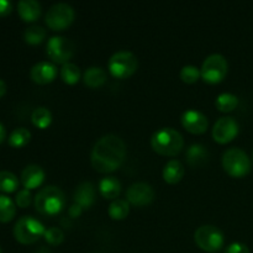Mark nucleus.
<instances>
[{
  "instance_id": "f257e3e1",
  "label": "nucleus",
  "mask_w": 253,
  "mask_h": 253,
  "mask_svg": "<svg viewBox=\"0 0 253 253\" xmlns=\"http://www.w3.org/2000/svg\"><path fill=\"white\" fill-rule=\"evenodd\" d=\"M126 146L119 136L109 133L99 138L90 153L91 166L100 173H111L123 165Z\"/></svg>"
},
{
  "instance_id": "f03ea898",
  "label": "nucleus",
  "mask_w": 253,
  "mask_h": 253,
  "mask_svg": "<svg viewBox=\"0 0 253 253\" xmlns=\"http://www.w3.org/2000/svg\"><path fill=\"white\" fill-rule=\"evenodd\" d=\"M66 205V195L63 190L56 185L42 188L35 197V208L43 216H54L63 210Z\"/></svg>"
},
{
  "instance_id": "7ed1b4c3",
  "label": "nucleus",
  "mask_w": 253,
  "mask_h": 253,
  "mask_svg": "<svg viewBox=\"0 0 253 253\" xmlns=\"http://www.w3.org/2000/svg\"><path fill=\"white\" fill-rule=\"evenodd\" d=\"M151 146L158 155L173 157L182 151L184 146V138L174 128L162 127L152 135Z\"/></svg>"
},
{
  "instance_id": "20e7f679",
  "label": "nucleus",
  "mask_w": 253,
  "mask_h": 253,
  "mask_svg": "<svg viewBox=\"0 0 253 253\" xmlns=\"http://www.w3.org/2000/svg\"><path fill=\"white\" fill-rule=\"evenodd\" d=\"M44 232H46V229H44L43 224L29 215L20 217L12 230V234H14L16 241L22 245L35 244L42 236H44Z\"/></svg>"
},
{
  "instance_id": "39448f33",
  "label": "nucleus",
  "mask_w": 253,
  "mask_h": 253,
  "mask_svg": "<svg viewBox=\"0 0 253 253\" xmlns=\"http://www.w3.org/2000/svg\"><path fill=\"white\" fill-rule=\"evenodd\" d=\"M222 168L231 177L242 178L251 172V160L241 148H229L222 155Z\"/></svg>"
},
{
  "instance_id": "423d86ee",
  "label": "nucleus",
  "mask_w": 253,
  "mask_h": 253,
  "mask_svg": "<svg viewBox=\"0 0 253 253\" xmlns=\"http://www.w3.org/2000/svg\"><path fill=\"white\" fill-rule=\"evenodd\" d=\"M137 57L130 51H118L110 57L108 63L109 72L118 79H126L137 71Z\"/></svg>"
},
{
  "instance_id": "0eeeda50",
  "label": "nucleus",
  "mask_w": 253,
  "mask_h": 253,
  "mask_svg": "<svg viewBox=\"0 0 253 253\" xmlns=\"http://www.w3.org/2000/svg\"><path fill=\"white\" fill-rule=\"evenodd\" d=\"M194 241L203 251L215 253L222 249L225 244V237L219 227L214 225H203L198 227L195 231Z\"/></svg>"
},
{
  "instance_id": "6e6552de",
  "label": "nucleus",
  "mask_w": 253,
  "mask_h": 253,
  "mask_svg": "<svg viewBox=\"0 0 253 253\" xmlns=\"http://www.w3.org/2000/svg\"><path fill=\"white\" fill-rule=\"evenodd\" d=\"M227 69H229L227 59L222 54L212 53L204 59L200 73H202V78L207 83L216 84L225 78Z\"/></svg>"
},
{
  "instance_id": "1a4fd4ad",
  "label": "nucleus",
  "mask_w": 253,
  "mask_h": 253,
  "mask_svg": "<svg viewBox=\"0 0 253 253\" xmlns=\"http://www.w3.org/2000/svg\"><path fill=\"white\" fill-rule=\"evenodd\" d=\"M74 17H76V12L71 5L66 2H57L47 10L44 20H46L47 26L51 30L62 31L71 26L72 22L74 21Z\"/></svg>"
},
{
  "instance_id": "9d476101",
  "label": "nucleus",
  "mask_w": 253,
  "mask_h": 253,
  "mask_svg": "<svg viewBox=\"0 0 253 253\" xmlns=\"http://www.w3.org/2000/svg\"><path fill=\"white\" fill-rule=\"evenodd\" d=\"M47 54L49 58L58 64L69 63V59L74 54V43L64 36H53L47 42Z\"/></svg>"
},
{
  "instance_id": "9b49d317",
  "label": "nucleus",
  "mask_w": 253,
  "mask_h": 253,
  "mask_svg": "<svg viewBox=\"0 0 253 253\" xmlns=\"http://www.w3.org/2000/svg\"><path fill=\"white\" fill-rule=\"evenodd\" d=\"M239 133V124L231 116H222L212 127V138L219 143H227Z\"/></svg>"
},
{
  "instance_id": "f8f14e48",
  "label": "nucleus",
  "mask_w": 253,
  "mask_h": 253,
  "mask_svg": "<svg viewBox=\"0 0 253 253\" xmlns=\"http://www.w3.org/2000/svg\"><path fill=\"white\" fill-rule=\"evenodd\" d=\"M126 198H127V202L135 207H145L155 199V190L148 183H133L128 187Z\"/></svg>"
},
{
  "instance_id": "ddd939ff",
  "label": "nucleus",
  "mask_w": 253,
  "mask_h": 253,
  "mask_svg": "<svg viewBox=\"0 0 253 253\" xmlns=\"http://www.w3.org/2000/svg\"><path fill=\"white\" fill-rule=\"evenodd\" d=\"M182 125L183 127L187 131L192 133H204L205 131L208 130V126H209V121H208V118L203 113L198 110H185L183 113L182 119Z\"/></svg>"
},
{
  "instance_id": "4468645a",
  "label": "nucleus",
  "mask_w": 253,
  "mask_h": 253,
  "mask_svg": "<svg viewBox=\"0 0 253 253\" xmlns=\"http://www.w3.org/2000/svg\"><path fill=\"white\" fill-rule=\"evenodd\" d=\"M57 73L58 71H57L56 64L52 62L42 61L32 67L30 71V77L37 84H48L56 79Z\"/></svg>"
},
{
  "instance_id": "2eb2a0df",
  "label": "nucleus",
  "mask_w": 253,
  "mask_h": 253,
  "mask_svg": "<svg viewBox=\"0 0 253 253\" xmlns=\"http://www.w3.org/2000/svg\"><path fill=\"white\" fill-rule=\"evenodd\" d=\"M95 185L91 182H83L76 188L74 192V203L82 209H89L95 203Z\"/></svg>"
},
{
  "instance_id": "dca6fc26",
  "label": "nucleus",
  "mask_w": 253,
  "mask_h": 253,
  "mask_svg": "<svg viewBox=\"0 0 253 253\" xmlns=\"http://www.w3.org/2000/svg\"><path fill=\"white\" fill-rule=\"evenodd\" d=\"M44 170L39 165H29L21 172V183L25 189H35L43 183Z\"/></svg>"
},
{
  "instance_id": "f3484780",
  "label": "nucleus",
  "mask_w": 253,
  "mask_h": 253,
  "mask_svg": "<svg viewBox=\"0 0 253 253\" xmlns=\"http://www.w3.org/2000/svg\"><path fill=\"white\" fill-rule=\"evenodd\" d=\"M17 12L26 22H34L41 15V4L36 0H21L17 4Z\"/></svg>"
},
{
  "instance_id": "a211bd4d",
  "label": "nucleus",
  "mask_w": 253,
  "mask_h": 253,
  "mask_svg": "<svg viewBox=\"0 0 253 253\" xmlns=\"http://www.w3.org/2000/svg\"><path fill=\"white\" fill-rule=\"evenodd\" d=\"M185 157H187V162L190 167L198 168L207 163L208 158H209V152L205 146L200 145V143H193L187 150Z\"/></svg>"
},
{
  "instance_id": "6ab92c4d",
  "label": "nucleus",
  "mask_w": 253,
  "mask_h": 253,
  "mask_svg": "<svg viewBox=\"0 0 253 253\" xmlns=\"http://www.w3.org/2000/svg\"><path fill=\"white\" fill-rule=\"evenodd\" d=\"M184 166L178 160H170L166 163L163 168V179L168 184H177L184 177Z\"/></svg>"
},
{
  "instance_id": "aec40b11",
  "label": "nucleus",
  "mask_w": 253,
  "mask_h": 253,
  "mask_svg": "<svg viewBox=\"0 0 253 253\" xmlns=\"http://www.w3.org/2000/svg\"><path fill=\"white\" fill-rule=\"evenodd\" d=\"M99 192H100L101 197L105 199L115 200L121 193V183L120 180L113 175H108V177L103 178L99 183Z\"/></svg>"
},
{
  "instance_id": "412c9836",
  "label": "nucleus",
  "mask_w": 253,
  "mask_h": 253,
  "mask_svg": "<svg viewBox=\"0 0 253 253\" xmlns=\"http://www.w3.org/2000/svg\"><path fill=\"white\" fill-rule=\"evenodd\" d=\"M106 79H108L106 72L101 67H89L83 74L84 84L88 85L89 88H99L105 83Z\"/></svg>"
},
{
  "instance_id": "4be33fe9",
  "label": "nucleus",
  "mask_w": 253,
  "mask_h": 253,
  "mask_svg": "<svg viewBox=\"0 0 253 253\" xmlns=\"http://www.w3.org/2000/svg\"><path fill=\"white\" fill-rule=\"evenodd\" d=\"M108 212L109 216L113 220H124L125 217H127L128 212H130V205H128L127 200L115 199L109 205Z\"/></svg>"
},
{
  "instance_id": "5701e85b",
  "label": "nucleus",
  "mask_w": 253,
  "mask_h": 253,
  "mask_svg": "<svg viewBox=\"0 0 253 253\" xmlns=\"http://www.w3.org/2000/svg\"><path fill=\"white\" fill-rule=\"evenodd\" d=\"M31 121L36 127L47 128L52 123V113L46 106H39L31 114Z\"/></svg>"
},
{
  "instance_id": "b1692460",
  "label": "nucleus",
  "mask_w": 253,
  "mask_h": 253,
  "mask_svg": "<svg viewBox=\"0 0 253 253\" xmlns=\"http://www.w3.org/2000/svg\"><path fill=\"white\" fill-rule=\"evenodd\" d=\"M215 105H216V109H219L222 113H230L237 108L239 98L232 93H221L217 95Z\"/></svg>"
},
{
  "instance_id": "393cba45",
  "label": "nucleus",
  "mask_w": 253,
  "mask_h": 253,
  "mask_svg": "<svg viewBox=\"0 0 253 253\" xmlns=\"http://www.w3.org/2000/svg\"><path fill=\"white\" fill-rule=\"evenodd\" d=\"M16 214V207L9 197L0 194V222L11 221Z\"/></svg>"
},
{
  "instance_id": "a878e982",
  "label": "nucleus",
  "mask_w": 253,
  "mask_h": 253,
  "mask_svg": "<svg viewBox=\"0 0 253 253\" xmlns=\"http://www.w3.org/2000/svg\"><path fill=\"white\" fill-rule=\"evenodd\" d=\"M31 140V132L25 127H17L10 133L9 145L14 148H21Z\"/></svg>"
},
{
  "instance_id": "bb28decb",
  "label": "nucleus",
  "mask_w": 253,
  "mask_h": 253,
  "mask_svg": "<svg viewBox=\"0 0 253 253\" xmlns=\"http://www.w3.org/2000/svg\"><path fill=\"white\" fill-rule=\"evenodd\" d=\"M19 188V179L14 173L9 170L0 172V192L14 193Z\"/></svg>"
},
{
  "instance_id": "cd10ccee",
  "label": "nucleus",
  "mask_w": 253,
  "mask_h": 253,
  "mask_svg": "<svg viewBox=\"0 0 253 253\" xmlns=\"http://www.w3.org/2000/svg\"><path fill=\"white\" fill-rule=\"evenodd\" d=\"M46 37V30L40 25L29 26L24 32V40L29 44H39Z\"/></svg>"
},
{
  "instance_id": "c85d7f7f",
  "label": "nucleus",
  "mask_w": 253,
  "mask_h": 253,
  "mask_svg": "<svg viewBox=\"0 0 253 253\" xmlns=\"http://www.w3.org/2000/svg\"><path fill=\"white\" fill-rule=\"evenodd\" d=\"M61 78L66 84H76L81 79V69L74 63H66L61 68Z\"/></svg>"
},
{
  "instance_id": "c756f323",
  "label": "nucleus",
  "mask_w": 253,
  "mask_h": 253,
  "mask_svg": "<svg viewBox=\"0 0 253 253\" xmlns=\"http://www.w3.org/2000/svg\"><path fill=\"white\" fill-rule=\"evenodd\" d=\"M180 79H182L184 83L187 84H193L195 82H198V79L202 77V73H200V69L198 67L192 66V64H188V66H184L182 69H180Z\"/></svg>"
},
{
  "instance_id": "7c9ffc66",
  "label": "nucleus",
  "mask_w": 253,
  "mask_h": 253,
  "mask_svg": "<svg viewBox=\"0 0 253 253\" xmlns=\"http://www.w3.org/2000/svg\"><path fill=\"white\" fill-rule=\"evenodd\" d=\"M44 240L51 246H58L64 241V234L59 227H51L44 232Z\"/></svg>"
},
{
  "instance_id": "2f4dec72",
  "label": "nucleus",
  "mask_w": 253,
  "mask_h": 253,
  "mask_svg": "<svg viewBox=\"0 0 253 253\" xmlns=\"http://www.w3.org/2000/svg\"><path fill=\"white\" fill-rule=\"evenodd\" d=\"M31 202H32L31 192H30L29 189H25V188L20 190V192L16 194V197H15V203H16L17 207L22 208V209L29 207V205L31 204Z\"/></svg>"
},
{
  "instance_id": "473e14b6",
  "label": "nucleus",
  "mask_w": 253,
  "mask_h": 253,
  "mask_svg": "<svg viewBox=\"0 0 253 253\" xmlns=\"http://www.w3.org/2000/svg\"><path fill=\"white\" fill-rule=\"evenodd\" d=\"M225 253H250V249L241 242H234L226 247Z\"/></svg>"
},
{
  "instance_id": "72a5a7b5",
  "label": "nucleus",
  "mask_w": 253,
  "mask_h": 253,
  "mask_svg": "<svg viewBox=\"0 0 253 253\" xmlns=\"http://www.w3.org/2000/svg\"><path fill=\"white\" fill-rule=\"evenodd\" d=\"M12 10V4L6 0H0V17L6 16L11 12Z\"/></svg>"
},
{
  "instance_id": "f704fd0d",
  "label": "nucleus",
  "mask_w": 253,
  "mask_h": 253,
  "mask_svg": "<svg viewBox=\"0 0 253 253\" xmlns=\"http://www.w3.org/2000/svg\"><path fill=\"white\" fill-rule=\"evenodd\" d=\"M82 211H83V209H82L81 207H79L78 204H76V203H74L73 205H72L71 208H69V210H68V214H69V216L71 217H78L79 215L82 214Z\"/></svg>"
},
{
  "instance_id": "c9c22d12",
  "label": "nucleus",
  "mask_w": 253,
  "mask_h": 253,
  "mask_svg": "<svg viewBox=\"0 0 253 253\" xmlns=\"http://www.w3.org/2000/svg\"><path fill=\"white\" fill-rule=\"evenodd\" d=\"M5 138H6V130H5L4 125L0 123V143L4 142Z\"/></svg>"
},
{
  "instance_id": "e433bc0d",
  "label": "nucleus",
  "mask_w": 253,
  "mask_h": 253,
  "mask_svg": "<svg viewBox=\"0 0 253 253\" xmlns=\"http://www.w3.org/2000/svg\"><path fill=\"white\" fill-rule=\"evenodd\" d=\"M5 93H6V84H5V82L2 79H0V98L4 96Z\"/></svg>"
},
{
  "instance_id": "4c0bfd02",
  "label": "nucleus",
  "mask_w": 253,
  "mask_h": 253,
  "mask_svg": "<svg viewBox=\"0 0 253 253\" xmlns=\"http://www.w3.org/2000/svg\"><path fill=\"white\" fill-rule=\"evenodd\" d=\"M0 253H1V249H0Z\"/></svg>"
},
{
  "instance_id": "58836bf2",
  "label": "nucleus",
  "mask_w": 253,
  "mask_h": 253,
  "mask_svg": "<svg viewBox=\"0 0 253 253\" xmlns=\"http://www.w3.org/2000/svg\"><path fill=\"white\" fill-rule=\"evenodd\" d=\"M252 160H253V153H252Z\"/></svg>"
}]
</instances>
